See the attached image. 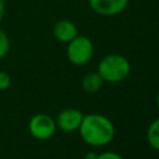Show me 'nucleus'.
<instances>
[{"label":"nucleus","mask_w":159,"mask_h":159,"mask_svg":"<svg viewBox=\"0 0 159 159\" xmlns=\"http://www.w3.org/2000/svg\"><path fill=\"white\" fill-rule=\"evenodd\" d=\"M82 140L89 147H104L109 144L116 134L113 122L99 113L84 114L78 128Z\"/></svg>","instance_id":"1"},{"label":"nucleus","mask_w":159,"mask_h":159,"mask_svg":"<svg viewBox=\"0 0 159 159\" xmlns=\"http://www.w3.org/2000/svg\"><path fill=\"white\" fill-rule=\"evenodd\" d=\"M130 68V62L125 56L119 53H108L99 60L97 72L104 82L119 83L129 76Z\"/></svg>","instance_id":"2"},{"label":"nucleus","mask_w":159,"mask_h":159,"mask_svg":"<svg viewBox=\"0 0 159 159\" xmlns=\"http://www.w3.org/2000/svg\"><path fill=\"white\" fill-rule=\"evenodd\" d=\"M94 53V46L89 37L84 35H77L70 42H67L66 56L68 61L75 66L87 65Z\"/></svg>","instance_id":"3"},{"label":"nucleus","mask_w":159,"mask_h":159,"mask_svg":"<svg viewBox=\"0 0 159 159\" xmlns=\"http://www.w3.org/2000/svg\"><path fill=\"white\" fill-rule=\"evenodd\" d=\"M57 125L55 118L46 113H39L31 117L29 122V132L30 134L39 140H47L53 137L56 133Z\"/></svg>","instance_id":"4"},{"label":"nucleus","mask_w":159,"mask_h":159,"mask_svg":"<svg viewBox=\"0 0 159 159\" xmlns=\"http://www.w3.org/2000/svg\"><path fill=\"white\" fill-rule=\"evenodd\" d=\"M87 2L96 14L112 17L122 14L127 9L129 0H87Z\"/></svg>","instance_id":"5"},{"label":"nucleus","mask_w":159,"mask_h":159,"mask_svg":"<svg viewBox=\"0 0 159 159\" xmlns=\"http://www.w3.org/2000/svg\"><path fill=\"white\" fill-rule=\"evenodd\" d=\"M83 116L84 114L80 109H76V108H66L61 111L55 118L57 129L65 133H72V132L78 130L81 122L83 119Z\"/></svg>","instance_id":"6"},{"label":"nucleus","mask_w":159,"mask_h":159,"mask_svg":"<svg viewBox=\"0 0 159 159\" xmlns=\"http://www.w3.org/2000/svg\"><path fill=\"white\" fill-rule=\"evenodd\" d=\"M52 34L57 41L67 43L78 35V27L73 21L68 19H62L53 25Z\"/></svg>","instance_id":"7"},{"label":"nucleus","mask_w":159,"mask_h":159,"mask_svg":"<svg viewBox=\"0 0 159 159\" xmlns=\"http://www.w3.org/2000/svg\"><path fill=\"white\" fill-rule=\"evenodd\" d=\"M103 83H104V81L102 80V77L99 76V73L97 71L96 72L86 73L83 76V78H82V82H81L83 91L87 92V93H96V92H98L102 88Z\"/></svg>","instance_id":"8"},{"label":"nucleus","mask_w":159,"mask_h":159,"mask_svg":"<svg viewBox=\"0 0 159 159\" xmlns=\"http://www.w3.org/2000/svg\"><path fill=\"white\" fill-rule=\"evenodd\" d=\"M147 140L154 150L159 152V118L154 119L149 124L147 130Z\"/></svg>","instance_id":"9"},{"label":"nucleus","mask_w":159,"mask_h":159,"mask_svg":"<svg viewBox=\"0 0 159 159\" xmlns=\"http://www.w3.org/2000/svg\"><path fill=\"white\" fill-rule=\"evenodd\" d=\"M10 51V40L6 32L0 27V58L5 57Z\"/></svg>","instance_id":"10"},{"label":"nucleus","mask_w":159,"mask_h":159,"mask_svg":"<svg viewBox=\"0 0 159 159\" xmlns=\"http://www.w3.org/2000/svg\"><path fill=\"white\" fill-rule=\"evenodd\" d=\"M11 84V78L9 76V73L0 71V91H5L10 87Z\"/></svg>","instance_id":"11"},{"label":"nucleus","mask_w":159,"mask_h":159,"mask_svg":"<svg viewBox=\"0 0 159 159\" xmlns=\"http://www.w3.org/2000/svg\"><path fill=\"white\" fill-rule=\"evenodd\" d=\"M96 159H124V158L116 152H103L101 154H97Z\"/></svg>","instance_id":"12"},{"label":"nucleus","mask_w":159,"mask_h":159,"mask_svg":"<svg viewBox=\"0 0 159 159\" xmlns=\"http://www.w3.org/2000/svg\"><path fill=\"white\" fill-rule=\"evenodd\" d=\"M5 16V0H0V21Z\"/></svg>","instance_id":"13"},{"label":"nucleus","mask_w":159,"mask_h":159,"mask_svg":"<svg viewBox=\"0 0 159 159\" xmlns=\"http://www.w3.org/2000/svg\"><path fill=\"white\" fill-rule=\"evenodd\" d=\"M97 158V153L96 152H88L84 157V159H96Z\"/></svg>","instance_id":"14"},{"label":"nucleus","mask_w":159,"mask_h":159,"mask_svg":"<svg viewBox=\"0 0 159 159\" xmlns=\"http://www.w3.org/2000/svg\"><path fill=\"white\" fill-rule=\"evenodd\" d=\"M157 107H158V109H159V92H158V94H157Z\"/></svg>","instance_id":"15"}]
</instances>
